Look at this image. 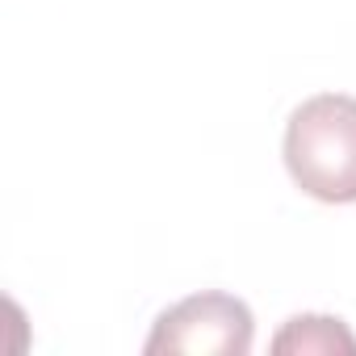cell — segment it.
<instances>
[{
  "mask_svg": "<svg viewBox=\"0 0 356 356\" xmlns=\"http://www.w3.org/2000/svg\"><path fill=\"white\" fill-rule=\"evenodd\" d=\"M277 356H356V335L348 331L343 318L331 314H293L277 335H273Z\"/></svg>",
  "mask_w": 356,
  "mask_h": 356,
  "instance_id": "3",
  "label": "cell"
},
{
  "mask_svg": "<svg viewBox=\"0 0 356 356\" xmlns=\"http://www.w3.org/2000/svg\"><path fill=\"white\" fill-rule=\"evenodd\" d=\"M256 339V318L252 306L235 293L222 289H206L193 298H181L176 306H168L143 352L147 356H163V352H193V356H248Z\"/></svg>",
  "mask_w": 356,
  "mask_h": 356,
  "instance_id": "2",
  "label": "cell"
},
{
  "mask_svg": "<svg viewBox=\"0 0 356 356\" xmlns=\"http://www.w3.org/2000/svg\"><path fill=\"white\" fill-rule=\"evenodd\" d=\"M285 172L289 181L323 202L352 206L356 202V97L318 92L302 101L285 122Z\"/></svg>",
  "mask_w": 356,
  "mask_h": 356,
  "instance_id": "1",
  "label": "cell"
}]
</instances>
